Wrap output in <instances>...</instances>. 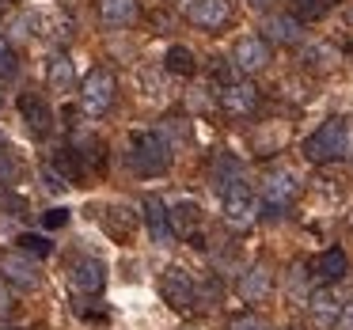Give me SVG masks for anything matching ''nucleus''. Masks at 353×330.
<instances>
[{
  "label": "nucleus",
  "instance_id": "obj_3",
  "mask_svg": "<svg viewBox=\"0 0 353 330\" xmlns=\"http://www.w3.org/2000/svg\"><path fill=\"white\" fill-rule=\"evenodd\" d=\"M114 95H118V80L110 69H92L80 84V110L88 118H103L110 107H114Z\"/></svg>",
  "mask_w": 353,
  "mask_h": 330
},
{
  "label": "nucleus",
  "instance_id": "obj_28",
  "mask_svg": "<svg viewBox=\"0 0 353 330\" xmlns=\"http://www.w3.org/2000/svg\"><path fill=\"white\" fill-rule=\"evenodd\" d=\"M327 12V0H296V16L300 19H319Z\"/></svg>",
  "mask_w": 353,
  "mask_h": 330
},
{
  "label": "nucleus",
  "instance_id": "obj_2",
  "mask_svg": "<svg viewBox=\"0 0 353 330\" xmlns=\"http://www.w3.org/2000/svg\"><path fill=\"white\" fill-rule=\"evenodd\" d=\"M130 163L137 175H163L171 167V141L160 130L133 133L130 141Z\"/></svg>",
  "mask_w": 353,
  "mask_h": 330
},
{
  "label": "nucleus",
  "instance_id": "obj_22",
  "mask_svg": "<svg viewBox=\"0 0 353 330\" xmlns=\"http://www.w3.org/2000/svg\"><path fill=\"white\" fill-rule=\"evenodd\" d=\"M99 19L107 27H130L137 19V0H99Z\"/></svg>",
  "mask_w": 353,
  "mask_h": 330
},
{
  "label": "nucleus",
  "instance_id": "obj_31",
  "mask_svg": "<svg viewBox=\"0 0 353 330\" xmlns=\"http://www.w3.org/2000/svg\"><path fill=\"white\" fill-rule=\"evenodd\" d=\"M16 57H12V50H8V42L0 39V76H16Z\"/></svg>",
  "mask_w": 353,
  "mask_h": 330
},
{
  "label": "nucleus",
  "instance_id": "obj_25",
  "mask_svg": "<svg viewBox=\"0 0 353 330\" xmlns=\"http://www.w3.org/2000/svg\"><path fill=\"white\" fill-rule=\"evenodd\" d=\"M300 65H304V69H315V72H327V69H334V65H338V54L330 46H323V42H315V46H304Z\"/></svg>",
  "mask_w": 353,
  "mask_h": 330
},
{
  "label": "nucleus",
  "instance_id": "obj_20",
  "mask_svg": "<svg viewBox=\"0 0 353 330\" xmlns=\"http://www.w3.org/2000/svg\"><path fill=\"white\" fill-rule=\"evenodd\" d=\"M46 87L57 95H69L72 87H77V69H72L69 54H54L46 61Z\"/></svg>",
  "mask_w": 353,
  "mask_h": 330
},
{
  "label": "nucleus",
  "instance_id": "obj_40",
  "mask_svg": "<svg viewBox=\"0 0 353 330\" xmlns=\"http://www.w3.org/2000/svg\"><path fill=\"white\" fill-rule=\"evenodd\" d=\"M0 4H4V0H0Z\"/></svg>",
  "mask_w": 353,
  "mask_h": 330
},
{
  "label": "nucleus",
  "instance_id": "obj_18",
  "mask_svg": "<svg viewBox=\"0 0 353 330\" xmlns=\"http://www.w3.org/2000/svg\"><path fill=\"white\" fill-rule=\"evenodd\" d=\"M239 178H243V163L232 152H216L213 163H209V186H213L216 194H224L232 183H239Z\"/></svg>",
  "mask_w": 353,
  "mask_h": 330
},
{
  "label": "nucleus",
  "instance_id": "obj_21",
  "mask_svg": "<svg viewBox=\"0 0 353 330\" xmlns=\"http://www.w3.org/2000/svg\"><path fill=\"white\" fill-rule=\"evenodd\" d=\"M307 311H312V319L319 322V327H334L338 315H342V300L334 296V289H315L312 296H307Z\"/></svg>",
  "mask_w": 353,
  "mask_h": 330
},
{
  "label": "nucleus",
  "instance_id": "obj_8",
  "mask_svg": "<svg viewBox=\"0 0 353 330\" xmlns=\"http://www.w3.org/2000/svg\"><path fill=\"white\" fill-rule=\"evenodd\" d=\"M216 99H221V110L228 118H251L259 110V87L251 80H232V84L221 87Z\"/></svg>",
  "mask_w": 353,
  "mask_h": 330
},
{
  "label": "nucleus",
  "instance_id": "obj_19",
  "mask_svg": "<svg viewBox=\"0 0 353 330\" xmlns=\"http://www.w3.org/2000/svg\"><path fill=\"white\" fill-rule=\"evenodd\" d=\"M50 171H54V175H61L65 186H77L80 178H84V160H80V152L72 145L54 148V152H50Z\"/></svg>",
  "mask_w": 353,
  "mask_h": 330
},
{
  "label": "nucleus",
  "instance_id": "obj_6",
  "mask_svg": "<svg viewBox=\"0 0 353 330\" xmlns=\"http://www.w3.org/2000/svg\"><path fill=\"white\" fill-rule=\"evenodd\" d=\"M221 209H224V220H228L232 228H247V224H254V216H259L254 194H251V186H247L243 178L232 183L228 190L221 194Z\"/></svg>",
  "mask_w": 353,
  "mask_h": 330
},
{
  "label": "nucleus",
  "instance_id": "obj_34",
  "mask_svg": "<svg viewBox=\"0 0 353 330\" xmlns=\"http://www.w3.org/2000/svg\"><path fill=\"white\" fill-rule=\"evenodd\" d=\"M141 84L148 87V95H156V87H160V76H156L152 69H141Z\"/></svg>",
  "mask_w": 353,
  "mask_h": 330
},
{
  "label": "nucleus",
  "instance_id": "obj_5",
  "mask_svg": "<svg viewBox=\"0 0 353 330\" xmlns=\"http://www.w3.org/2000/svg\"><path fill=\"white\" fill-rule=\"evenodd\" d=\"M300 194V183L292 171H270L266 183H262V213L266 216H281L285 209L296 201Z\"/></svg>",
  "mask_w": 353,
  "mask_h": 330
},
{
  "label": "nucleus",
  "instance_id": "obj_27",
  "mask_svg": "<svg viewBox=\"0 0 353 330\" xmlns=\"http://www.w3.org/2000/svg\"><path fill=\"white\" fill-rule=\"evenodd\" d=\"M228 330H270V327H266V319H262V315L243 311V315H236V319L228 322Z\"/></svg>",
  "mask_w": 353,
  "mask_h": 330
},
{
  "label": "nucleus",
  "instance_id": "obj_32",
  "mask_svg": "<svg viewBox=\"0 0 353 330\" xmlns=\"http://www.w3.org/2000/svg\"><path fill=\"white\" fill-rule=\"evenodd\" d=\"M12 311H16V300H12V292L4 289V285H0V322L8 319Z\"/></svg>",
  "mask_w": 353,
  "mask_h": 330
},
{
  "label": "nucleus",
  "instance_id": "obj_13",
  "mask_svg": "<svg viewBox=\"0 0 353 330\" xmlns=\"http://www.w3.org/2000/svg\"><path fill=\"white\" fill-rule=\"evenodd\" d=\"M69 281L80 296H99L103 285H107V266H103L99 258H80V262H72Z\"/></svg>",
  "mask_w": 353,
  "mask_h": 330
},
{
  "label": "nucleus",
  "instance_id": "obj_36",
  "mask_svg": "<svg viewBox=\"0 0 353 330\" xmlns=\"http://www.w3.org/2000/svg\"><path fill=\"white\" fill-rule=\"evenodd\" d=\"M345 19H350V23H353V4H350V12H345Z\"/></svg>",
  "mask_w": 353,
  "mask_h": 330
},
{
  "label": "nucleus",
  "instance_id": "obj_37",
  "mask_svg": "<svg viewBox=\"0 0 353 330\" xmlns=\"http://www.w3.org/2000/svg\"><path fill=\"white\" fill-rule=\"evenodd\" d=\"M0 148H8V145H4V137H0Z\"/></svg>",
  "mask_w": 353,
  "mask_h": 330
},
{
  "label": "nucleus",
  "instance_id": "obj_12",
  "mask_svg": "<svg viewBox=\"0 0 353 330\" xmlns=\"http://www.w3.org/2000/svg\"><path fill=\"white\" fill-rule=\"evenodd\" d=\"M307 274H312L315 281H323V285H334V281H342V277L350 274V258H345L342 247H327L323 254H315V258L307 262Z\"/></svg>",
  "mask_w": 353,
  "mask_h": 330
},
{
  "label": "nucleus",
  "instance_id": "obj_39",
  "mask_svg": "<svg viewBox=\"0 0 353 330\" xmlns=\"http://www.w3.org/2000/svg\"><path fill=\"white\" fill-rule=\"evenodd\" d=\"M16 4H23V0H16Z\"/></svg>",
  "mask_w": 353,
  "mask_h": 330
},
{
  "label": "nucleus",
  "instance_id": "obj_23",
  "mask_svg": "<svg viewBox=\"0 0 353 330\" xmlns=\"http://www.w3.org/2000/svg\"><path fill=\"white\" fill-rule=\"evenodd\" d=\"M163 69L171 72V76H194L198 72V57H194V50L190 46H171L168 50V57H163Z\"/></svg>",
  "mask_w": 353,
  "mask_h": 330
},
{
  "label": "nucleus",
  "instance_id": "obj_11",
  "mask_svg": "<svg viewBox=\"0 0 353 330\" xmlns=\"http://www.w3.org/2000/svg\"><path fill=\"white\" fill-rule=\"evenodd\" d=\"M19 114H23V125H27V133L31 137H50L54 133V110L46 107V99L42 95H19Z\"/></svg>",
  "mask_w": 353,
  "mask_h": 330
},
{
  "label": "nucleus",
  "instance_id": "obj_30",
  "mask_svg": "<svg viewBox=\"0 0 353 330\" xmlns=\"http://www.w3.org/2000/svg\"><path fill=\"white\" fill-rule=\"evenodd\" d=\"M16 178V160H12L8 148H0V186H8Z\"/></svg>",
  "mask_w": 353,
  "mask_h": 330
},
{
  "label": "nucleus",
  "instance_id": "obj_16",
  "mask_svg": "<svg viewBox=\"0 0 353 330\" xmlns=\"http://www.w3.org/2000/svg\"><path fill=\"white\" fill-rule=\"evenodd\" d=\"M145 224H148V236H152L156 247H168L171 236H175V228H171V209L163 205L160 198H145Z\"/></svg>",
  "mask_w": 353,
  "mask_h": 330
},
{
  "label": "nucleus",
  "instance_id": "obj_15",
  "mask_svg": "<svg viewBox=\"0 0 353 330\" xmlns=\"http://www.w3.org/2000/svg\"><path fill=\"white\" fill-rule=\"evenodd\" d=\"M262 31H266L262 39L270 46H300L304 42V19L300 16H270Z\"/></svg>",
  "mask_w": 353,
  "mask_h": 330
},
{
  "label": "nucleus",
  "instance_id": "obj_4",
  "mask_svg": "<svg viewBox=\"0 0 353 330\" xmlns=\"http://www.w3.org/2000/svg\"><path fill=\"white\" fill-rule=\"evenodd\" d=\"M160 292H163V300H168L175 311H194V307L201 304V285L194 281V274L190 269H183V266H168L163 269V277H160Z\"/></svg>",
  "mask_w": 353,
  "mask_h": 330
},
{
  "label": "nucleus",
  "instance_id": "obj_17",
  "mask_svg": "<svg viewBox=\"0 0 353 330\" xmlns=\"http://www.w3.org/2000/svg\"><path fill=\"white\" fill-rule=\"evenodd\" d=\"M171 228H175V236L194 239V247H201V236H198V228H201V209H198V201H190V198L175 201V205H171Z\"/></svg>",
  "mask_w": 353,
  "mask_h": 330
},
{
  "label": "nucleus",
  "instance_id": "obj_7",
  "mask_svg": "<svg viewBox=\"0 0 353 330\" xmlns=\"http://www.w3.org/2000/svg\"><path fill=\"white\" fill-rule=\"evenodd\" d=\"M0 281L31 292V289H39L42 274H39V266H34V258L27 251H4L0 254Z\"/></svg>",
  "mask_w": 353,
  "mask_h": 330
},
{
  "label": "nucleus",
  "instance_id": "obj_26",
  "mask_svg": "<svg viewBox=\"0 0 353 330\" xmlns=\"http://www.w3.org/2000/svg\"><path fill=\"white\" fill-rule=\"evenodd\" d=\"M19 247H23L27 254H39V258H46V254L54 251V243H50L46 236H31V231H23V236H19Z\"/></svg>",
  "mask_w": 353,
  "mask_h": 330
},
{
  "label": "nucleus",
  "instance_id": "obj_38",
  "mask_svg": "<svg viewBox=\"0 0 353 330\" xmlns=\"http://www.w3.org/2000/svg\"><path fill=\"white\" fill-rule=\"evenodd\" d=\"M183 330H194V327H183Z\"/></svg>",
  "mask_w": 353,
  "mask_h": 330
},
{
  "label": "nucleus",
  "instance_id": "obj_14",
  "mask_svg": "<svg viewBox=\"0 0 353 330\" xmlns=\"http://www.w3.org/2000/svg\"><path fill=\"white\" fill-rule=\"evenodd\" d=\"M270 289H274V274H270L266 262H254V266H247L243 274H239V281H236V292L247 300V304H259V300H266Z\"/></svg>",
  "mask_w": 353,
  "mask_h": 330
},
{
  "label": "nucleus",
  "instance_id": "obj_9",
  "mask_svg": "<svg viewBox=\"0 0 353 330\" xmlns=\"http://www.w3.org/2000/svg\"><path fill=\"white\" fill-rule=\"evenodd\" d=\"M270 42L262 39V34H243V39L236 42V50H232V65H236V72H262L270 65Z\"/></svg>",
  "mask_w": 353,
  "mask_h": 330
},
{
  "label": "nucleus",
  "instance_id": "obj_35",
  "mask_svg": "<svg viewBox=\"0 0 353 330\" xmlns=\"http://www.w3.org/2000/svg\"><path fill=\"white\" fill-rule=\"evenodd\" d=\"M247 4H251L254 12H270V8L277 4V0H247Z\"/></svg>",
  "mask_w": 353,
  "mask_h": 330
},
{
  "label": "nucleus",
  "instance_id": "obj_29",
  "mask_svg": "<svg viewBox=\"0 0 353 330\" xmlns=\"http://www.w3.org/2000/svg\"><path fill=\"white\" fill-rule=\"evenodd\" d=\"M69 216H72V213H69L65 205H61V209H46V213H42V224H46L50 231H57V228H65V224H69Z\"/></svg>",
  "mask_w": 353,
  "mask_h": 330
},
{
  "label": "nucleus",
  "instance_id": "obj_10",
  "mask_svg": "<svg viewBox=\"0 0 353 330\" xmlns=\"http://www.w3.org/2000/svg\"><path fill=\"white\" fill-rule=\"evenodd\" d=\"M186 19L201 31H221V27H228L232 8L228 0H186Z\"/></svg>",
  "mask_w": 353,
  "mask_h": 330
},
{
  "label": "nucleus",
  "instance_id": "obj_24",
  "mask_svg": "<svg viewBox=\"0 0 353 330\" xmlns=\"http://www.w3.org/2000/svg\"><path fill=\"white\" fill-rule=\"evenodd\" d=\"M103 224H107V231H110L114 239H122V243L133 236V228H137V220H133V213H130L125 205H110L107 216H103Z\"/></svg>",
  "mask_w": 353,
  "mask_h": 330
},
{
  "label": "nucleus",
  "instance_id": "obj_33",
  "mask_svg": "<svg viewBox=\"0 0 353 330\" xmlns=\"http://www.w3.org/2000/svg\"><path fill=\"white\" fill-rule=\"evenodd\" d=\"M334 330H353V304H345V307H342V315H338Z\"/></svg>",
  "mask_w": 353,
  "mask_h": 330
},
{
  "label": "nucleus",
  "instance_id": "obj_1",
  "mask_svg": "<svg viewBox=\"0 0 353 330\" xmlns=\"http://www.w3.org/2000/svg\"><path fill=\"white\" fill-rule=\"evenodd\" d=\"M350 141H353L350 122H345L342 114H334V118H327L312 137H304V160H312V163L345 160V156H350Z\"/></svg>",
  "mask_w": 353,
  "mask_h": 330
}]
</instances>
